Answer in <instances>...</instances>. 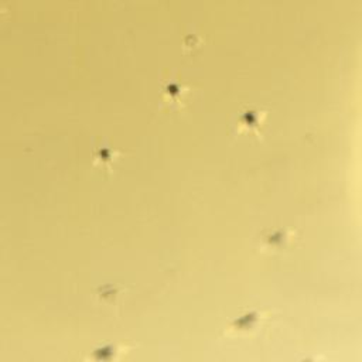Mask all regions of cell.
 Listing matches in <instances>:
<instances>
[{
    "instance_id": "cell-3",
    "label": "cell",
    "mask_w": 362,
    "mask_h": 362,
    "mask_svg": "<svg viewBox=\"0 0 362 362\" xmlns=\"http://www.w3.org/2000/svg\"><path fill=\"white\" fill-rule=\"evenodd\" d=\"M267 119L266 110L257 106H245L238 112L235 132L240 136H260Z\"/></svg>"
},
{
    "instance_id": "cell-1",
    "label": "cell",
    "mask_w": 362,
    "mask_h": 362,
    "mask_svg": "<svg viewBox=\"0 0 362 362\" xmlns=\"http://www.w3.org/2000/svg\"><path fill=\"white\" fill-rule=\"evenodd\" d=\"M298 239L297 230L290 228H270L260 232L256 247L260 253L277 255L290 250Z\"/></svg>"
},
{
    "instance_id": "cell-4",
    "label": "cell",
    "mask_w": 362,
    "mask_h": 362,
    "mask_svg": "<svg viewBox=\"0 0 362 362\" xmlns=\"http://www.w3.org/2000/svg\"><path fill=\"white\" fill-rule=\"evenodd\" d=\"M189 90H191L189 86H187L185 83L170 81L163 85L160 98H161V102L167 105L170 109H178L187 102V98L189 96Z\"/></svg>"
},
{
    "instance_id": "cell-5",
    "label": "cell",
    "mask_w": 362,
    "mask_h": 362,
    "mask_svg": "<svg viewBox=\"0 0 362 362\" xmlns=\"http://www.w3.org/2000/svg\"><path fill=\"white\" fill-rule=\"evenodd\" d=\"M127 291V287L117 284V283H107L103 286H99L95 293L93 298L99 305H103L106 308H115L122 303V298L124 297Z\"/></svg>"
},
{
    "instance_id": "cell-2",
    "label": "cell",
    "mask_w": 362,
    "mask_h": 362,
    "mask_svg": "<svg viewBox=\"0 0 362 362\" xmlns=\"http://www.w3.org/2000/svg\"><path fill=\"white\" fill-rule=\"evenodd\" d=\"M270 318L269 311L263 310H247L238 315L225 328L228 337H249L262 329Z\"/></svg>"
},
{
    "instance_id": "cell-6",
    "label": "cell",
    "mask_w": 362,
    "mask_h": 362,
    "mask_svg": "<svg viewBox=\"0 0 362 362\" xmlns=\"http://www.w3.org/2000/svg\"><path fill=\"white\" fill-rule=\"evenodd\" d=\"M122 156L120 151L109 146H102L93 150L92 153V165L102 171H112L115 163Z\"/></svg>"
}]
</instances>
